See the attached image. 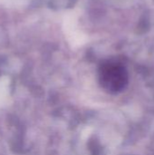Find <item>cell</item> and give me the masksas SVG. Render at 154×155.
<instances>
[{"mask_svg": "<svg viewBox=\"0 0 154 155\" xmlns=\"http://www.w3.org/2000/svg\"><path fill=\"white\" fill-rule=\"evenodd\" d=\"M98 78L102 88L114 94L125 89L129 76L124 64L116 60H107L100 65Z\"/></svg>", "mask_w": 154, "mask_h": 155, "instance_id": "6da1fadb", "label": "cell"}]
</instances>
